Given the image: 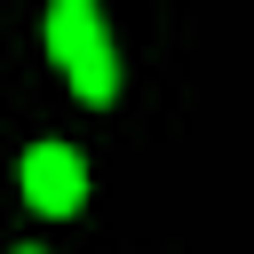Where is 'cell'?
<instances>
[{
  "label": "cell",
  "mask_w": 254,
  "mask_h": 254,
  "mask_svg": "<svg viewBox=\"0 0 254 254\" xmlns=\"http://www.w3.org/2000/svg\"><path fill=\"white\" fill-rule=\"evenodd\" d=\"M16 254H40V246H16Z\"/></svg>",
  "instance_id": "obj_3"
},
{
  "label": "cell",
  "mask_w": 254,
  "mask_h": 254,
  "mask_svg": "<svg viewBox=\"0 0 254 254\" xmlns=\"http://www.w3.org/2000/svg\"><path fill=\"white\" fill-rule=\"evenodd\" d=\"M48 56L64 64V79H71L79 103H111V95H119V64H111L103 16H95L87 0H56V8H48Z\"/></svg>",
  "instance_id": "obj_1"
},
{
  "label": "cell",
  "mask_w": 254,
  "mask_h": 254,
  "mask_svg": "<svg viewBox=\"0 0 254 254\" xmlns=\"http://www.w3.org/2000/svg\"><path fill=\"white\" fill-rule=\"evenodd\" d=\"M24 198L40 214H79L87 206V159L71 143H32L24 151Z\"/></svg>",
  "instance_id": "obj_2"
}]
</instances>
